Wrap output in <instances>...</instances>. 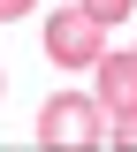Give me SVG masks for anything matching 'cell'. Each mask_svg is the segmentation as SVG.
I'll list each match as a JSON object with an SVG mask.
<instances>
[{
    "mask_svg": "<svg viewBox=\"0 0 137 152\" xmlns=\"http://www.w3.org/2000/svg\"><path fill=\"white\" fill-rule=\"evenodd\" d=\"M31 137H38V152H99L107 145V107L92 91H53L31 122Z\"/></svg>",
    "mask_w": 137,
    "mask_h": 152,
    "instance_id": "obj_1",
    "label": "cell"
},
{
    "mask_svg": "<svg viewBox=\"0 0 137 152\" xmlns=\"http://www.w3.org/2000/svg\"><path fill=\"white\" fill-rule=\"evenodd\" d=\"M99 53H107V31H99L84 8H53V15H46V61H61V69H92Z\"/></svg>",
    "mask_w": 137,
    "mask_h": 152,
    "instance_id": "obj_2",
    "label": "cell"
},
{
    "mask_svg": "<svg viewBox=\"0 0 137 152\" xmlns=\"http://www.w3.org/2000/svg\"><path fill=\"white\" fill-rule=\"evenodd\" d=\"M99 152H137V107L130 114H107V145Z\"/></svg>",
    "mask_w": 137,
    "mask_h": 152,
    "instance_id": "obj_4",
    "label": "cell"
},
{
    "mask_svg": "<svg viewBox=\"0 0 137 152\" xmlns=\"http://www.w3.org/2000/svg\"><path fill=\"white\" fill-rule=\"evenodd\" d=\"M76 8H84V15H92V23H99V31H107V23H122V15H130L137 0H76Z\"/></svg>",
    "mask_w": 137,
    "mask_h": 152,
    "instance_id": "obj_5",
    "label": "cell"
},
{
    "mask_svg": "<svg viewBox=\"0 0 137 152\" xmlns=\"http://www.w3.org/2000/svg\"><path fill=\"white\" fill-rule=\"evenodd\" d=\"M38 0H0V23H15V15H31Z\"/></svg>",
    "mask_w": 137,
    "mask_h": 152,
    "instance_id": "obj_6",
    "label": "cell"
},
{
    "mask_svg": "<svg viewBox=\"0 0 137 152\" xmlns=\"http://www.w3.org/2000/svg\"><path fill=\"white\" fill-rule=\"evenodd\" d=\"M92 99L107 114H130L137 107V53H99L92 61Z\"/></svg>",
    "mask_w": 137,
    "mask_h": 152,
    "instance_id": "obj_3",
    "label": "cell"
}]
</instances>
